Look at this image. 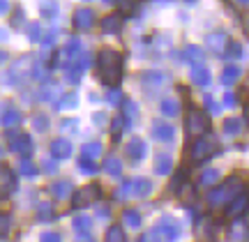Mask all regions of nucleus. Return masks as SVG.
Segmentation results:
<instances>
[{
  "instance_id": "nucleus-1",
  "label": "nucleus",
  "mask_w": 249,
  "mask_h": 242,
  "mask_svg": "<svg viewBox=\"0 0 249 242\" xmlns=\"http://www.w3.org/2000/svg\"><path fill=\"white\" fill-rule=\"evenodd\" d=\"M97 79L104 86H118L123 79V55L116 49H102L97 55Z\"/></svg>"
},
{
  "instance_id": "nucleus-2",
  "label": "nucleus",
  "mask_w": 249,
  "mask_h": 242,
  "mask_svg": "<svg viewBox=\"0 0 249 242\" xmlns=\"http://www.w3.org/2000/svg\"><path fill=\"white\" fill-rule=\"evenodd\" d=\"M33 63H35L33 55H23V58L14 60V63L9 65L5 83H7V86H18L21 81H26L28 76H30V72H33Z\"/></svg>"
},
{
  "instance_id": "nucleus-3",
  "label": "nucleus",
  "mask_w": 249,
  "mask_h": 242,
  "mask_svg": "<svg viewBox=\"0 0 249 242\" xmlns=\"http://www.w3.org/2000/svg\"><path fill=\"white\" fill-rule=\"evenodd\" d=\"M5 141H7V148L12 153H18V155H30L33 153V141L26 132H17V129H7L5 132Z\"/></svg>"
},
{
  "instance_id": "nucleus-4",
  "label": "nucleus",
  "mask_w": 249,
  "mask_h": 242,
  "mask_svg": "<svg viewBox=\"0 0 249 242\" xmlns=\"http://www.w3.org/2000/svg\"><path fill=\"white\" fill-rule=\"evenodd\" d=\"M210 129V120L203 111H189L185 118V132L189 136H205V132Z\"/></svg>"
},
{
  "instance_id": "nucleus-5",
  "label": "nucleus",
  "mask_w": 249,
  "mask_h": 242,
  "mask_svg": "<svg viewBox=\"0 0 249 242\" xmlns=\"http://www.w3.org/2000/svg\"><path fill=\"white\" fill-rule=\"evenodd\" d=\"M99 198H102V187L99 185H86L71 196V203L76 207H88L92 203H97Z\"/></svg>"
},
{
  "instance_id": "nucleus-6",
  "label": "nucleus",
  "mask_w": 249,
  "mask_h": 242,
  "mask_svg": "<svg viewBox=\"0 0 249 242\" xmlns=\"http://www.w3.org/2000/svg\"><path fill=\"white\" fill-rule=\"evenodd\" d=\"M81 51H83V49H81V42H76V39L70 42V44H65L60 51H58V60H55V65H60V67L67 69V67H71V65L79 60Z\"/></svg>"
},
{
  "instance_id": "nucleus-7",
  "label": "nucleus",
  "mask_w": 249,
  "mask_h": 242,
  "mask_svg": "<svg viewBox=\"0 0 249 242\" xmlns=\"http://www.w3.org/2000/svg\"><path fill=\"white\" fill-rule=\"evenodd\" d=\"M17 189V175L9 166H0V198H7Z\"/></svg>"
},
{
  "instance_id": "nucleus-8",
  "label": "nucleus",
  "mask_w": 249,
  "mask_h": 242,
  "mask_svg": "<svg viewBox=\"0 0 249 242\" xmlns=\"http://www.w3.org/2000/svg\"><path fill=\"white\" fill-rule=\"evenodd\" d=\"M205 42H208V49H210V53H214V55H224L226 46H229V42H231V37L226 35L224 30H217V33H210Z\"/></svg>"
},
{
  "instance_id": "nucleus-9",
  "label": "nucleus",
  "mask_w": 249,
  "mask_h": 242,
  "mask_svg": "<svg viewBox=\"0 0 249 242\" xmlns=\"http://www.w3.org/2000/svg\"><path fill=\"white\" fill-rule=\"evenodd\" d=\"M213 150V138H208V136H198L194 143H192V150H189V157L194 161H201L205 159L208 155Z\"/></svg>"
},
{
  "instance_id": "nucleus-10",
  "label": "nucleus",
  "mask_w": 249,
  "mask_h": 242,
  "mask_svg": "<svg viewBox=\"0 0 249 242\" xmlns=\"http://www.w3.org/2000/svg\"><path fill=\"white\" fill-rule=\"evenodd\" d=\"M95 26V12L90 7H79L74 12V28L76 30H90Z\"/></svg>"
},
{
  "instance_id": "nucleus-11",
  "label": "nucleus",
  "mask_w": 249,
  "mask_h": 242,
  "mask_svg": "<svg viewBox=\"0 0 249 242\" xmlns=\"http://www.w3.org/2000/svg\"><path fill=\"white\" fill-rule=\"evenodd\" d=\"M152 136L161 141V143H171L173 138H176V129L169 125V122H164V120H155L152 122Z\"/></svg>"
},
{
  "instance_id": "nucleus-12",
  "label": "nucleus",
  "mask_w": 249,
  "mask_h": 242,
  "mask_svg": "<svg viewBox=\"0 0 249 242\" xmlns=\"http://www.w3.org/2000/svg\"><path fill=\"white\" fill-rule=\"evenodd\" d=\"M182 58H185L187 63L192 65V67H198V65H203L205 53H203V49H201V46L187 44L185 49H182Z\"/></svg>"
},
{
  "instance_id": "nucleus-13",
  "label": "nucleus",
  "mask_w": 249,
  "mask_h": 242,
  "mask_svg": "<svg viewBox=\"0 0 249 242\" xmlns=\"http://www.w3.org/2000/svg\"><path fill=\"white\" fill-rule=\"evenodd\" d=\"M152 166H155V173H157V175H169L171 171H173V157H171L169 153H157Z\"/></svg>"
},
{
  "instance_id": "nucleus-14",
  "label": "nucleus",
  "mask_w": 249,
  "mask_h": 242,
  "mask_svg": "<svg viewBox=\"0 0 249 242\" xmlns=\"http://www.w3.org/2000/svg\"><path fill=\"white\" fill-rule=\"evenodd\" d=\"M49 150H51V157H53V159H67L71 155V143L67 138H55V141H51Z\"/></svg>"
},
{
  "instance_id": "nucleus-15",
  "label": "nucleus",
  "mask_w": 249,
  "mask_h": 242,
  "mask_svg": "<svg viewBox=\"0 0 249 242\" xmlns=\"http://www.w3.org/2000/svg\"><path fill=\"white\" fill-rule=\"evenodd\" d=\"M222 194H224V201H229V198L238 196V194H242V178H238V175H231V178L224 182L222 187Z\"/></svg>"
},
{
  "instance_id": "nucleus-16",
  "label": "nucleus",
  "mask_w": 249,
  "mask_h": 242,
  "mask_svg": "<svg viewBox=\"0 0 249 242\" xmlns=\"http://www.w3.org/2000/svg\"><path fill=\"white\" fill-rule=\"evenodd\" d=\"M127 157L134 161H141L145 157V141L139 138V136H134L132 141L127 143Z\"/></svg>"
},
{
  "instance_id": "nucleus-17",
  "label": "nucleus",
  "mask_w": 249,
  "mask_h": 242,
  "mask_svg": "<svg viewBox=\"0 0 249 242\" xmlns=\"http://www.w3.org/2000/svg\"><path fill=\"white\" fill-rule=\"evenodd\" d=\"M247 206H249V196L247 194H238V196L231 201V206H229V210H226V215L238 217V215H242V212L247 210Z\"/></svg>"
},
{
  "instance_id": "nucleus-18",
  "label": "nucleus",
  "mask_w": 249,
  "mask_h": 242,
  "mask_svg": "<svg viewBox=\"0 0 249 242\" xmlns=\"http://www.w3.org/2000/svg\"><path fill=\"white\" fill-rule=\"evenodd\" d=\"M160 111H161V116H164V118H176V116H180V102L176 97L161 99Z\"/></svg>"
},
{
  "instance_id": "nucleus-19",
  "label": "nucleus",
  "mask_w": 249,
  "mask_h": 242,
  "mask_svg": "<svg viewBox=\"0 0 249 242\" xmlns=\"http://www.w3.org/2000/svg\"><path fill=\"white\" fill-rule=\"evenodd\" d=\"M189 79L194 86H208L210 83V69L205 67V65H198V67H192V74H189Z\"/></svg>"
},
{
  "instance_id": "nucleus-20",
  "label": "nucleus",
  "mask_w": 249,
  "mask_h": 242,
  "mask_svg": "<svg viewBox=\"0 0 249 242\" xmlns=\"http://www.w3.org/2000/svg\"><path fill=\"white\" fill-rule=\"evenodd\" d=\"M150 191H152V182L148 178H134L132 180V194L134 196L143 198V196H148Z\"/></svg>"
},
{
  "instance_id": "nucleus-21",
  "label": "nucleus",
  "mask_w": 249,
  "mask_h": 242,
  "mask_svg": "<svg viewBox=\"0 0 249 242\" xmlns=\"http://www.w3.org/2000/svg\"><path fill=\"white\" fill-rule=\"evenodd\" d=\"M120 116H123L124 125L129 127L134 122V118L139 116V104H136L134 99H124L123 102V113H120Z\"/></svg>"
},
{
  "instance_id": "nucleus-22",
  "label": "nucleus",
  "mask_w": 249,
  "mask_h": 242,
  "mask_svg": "<svg viewBox=\"0 0 249 242\" xmlns=\"http://www.w3.org/2000/svg\"><path fill=\"white\" fill-rule=\"evenodd\" d=\"M99 155H102V143H97V141H90V143L81 145V159L97 161Z\"/></svg>"
},
{
  "instance_id": "nucleus-23",
  "label": "nucleus",
  "mask_w": 249,
  "mask_h": 242,
  "mask_svg": "<svg viewBox=\"0 0 249 242\" xmlns=\"http://www.w3.org/2000/svg\"><path fill=\"white\" fill-rule=\"evenodd\" d=\"M123 26V18L118 17V14H108V17L102 18V33H107V35H113L118 33Z\"/></svg>"
},
{
  "instance_id": "nucleus-24",
  "label": "nucleus",
  "mask_w": 249,
  "mask_h": 242,
  "mask_svg": "<svg viewBox=\"0 0 249 242\" xmlns=\"http://www.w3.org/2000/svg\"><path fill=\"white\" fill-rule=\"evenodd\" d=\"M60 95H62V88L58 83H46L44 88L39 90V99L42 102H55Z\"/></svg>"
},
{
  "instance_id": "nucleus-25",
  "label": "nucleus",
  "mask_w": 249,
  "mask_h": 242,
  "mask_svg": "<svg viewBox=\"0 0 249 242\" xmlns=\"http://www.w3.org/2000/svg\"><path fill=\"white\" fill-rule=\"evenodd\" d=\"M102 169L107 171L108 175H120L123 173V161L118 159L116 155H108L107 159L102 161Z\"/></svg>"
},
{
  "instance_id": "nucleus-26",
  "label": "nucleus",
  "mask_w": 249,
  "mask_h": 242,
  "mask_svg": "<svg viewBox=\"0 0 249 242\" xmlns=\"http://www.w3.org/2000/svg\"><path fill=\"white\" fill-rule=\"evenodd\" d=\"M164 81H166V76H164L161 72H145L141 76V83L145 86V88H160Z\"/></svg>"
},
{
  "instance_id": "nucleus-27",
  "label": "nucleus",
  "mask_w": 249,
  "mask_h": 242,
  "mask_svg": "<svg viewBox=\"0 0 249 242\" xmlns=\"http://www.w3.org/2000/svg\"><path fill=\"white\" fill-rule=\"evenodd\" d=\"M240 74H242V69L238 67V65H229V67L222 72V83L224 86H233L235 81L240 79Z\"/></svg>"
},
{
  "instance_id": "nucleus-28",
  "label": "nucleus",
  "mask_w": 249,
  "mask_h": 242,
  "mask_svg": "<svg viewBox=\"0 0 249 242\" xmlns=\"http://www.w3.org/2000/svg\"><path fill=\"white\" fill-rule=\"evenodd\" d=\"M0 122L5 125V129H14V127L21 122V113L14 111V108H9V111H5V116L0 118Z\"/></svg>"
},
{
  "instance_id": "nucleus-29",
  "label": "nucleus",
  "mask_w": 249,
  "mask_h": 242,
  "mask_svg": "<svg viewBox=\"0 0 249 242\" xmlns=\"http://www.w3.org/2000/svg\"><path fill=\"white\" fill-rule=\"evenodd\" d=\"M39 12H42L44 18H55V14H58V0H42Z\"/></svg>"
},
{
  "instance_id": "nucleus-30",
  "label": "nucleus",
  "mask_w": 249,
  "mask_h": 242,
  "mask_svg": "<svg viewBox=\"0 0 249 242\" xmlns=\"http://www.w3.org/2000/svg\"><path fill=\"white\" fill-rule=\"evenodd\" d=\"M83 72H86V69H81L79 65H71V67H67V69H65L67 83H71V86H76V83H81V79H83Z\"/></svg>"
},
{
  "instance_id": "nucleus-31",
  "label": "nucleus",
  "mask_w": 249,
  "mask_h": 242,
  "mask_svg": "<svg viewBox=\"0 0 249 242\" xmlns=\"http://www.w3.org/2000/svg\"><path fill=\"white\" fill-rule=\"evenodd\" d=\"M224 129H226V134L238 136L242 132V120L240 118H229V120H224Z\"/></svg>"
},
{
  "instance_id": "nucleus-32",
  "label": "nucleus",
  "mask_w": 249,
  "mask_h": 242,
  "mask_svg": "<svg viewBox=\"0 0 249 242\" xmlns=\"http://www.w3.org/2000/svg\"><path fill=\"white\" fill-rule=\"evenodd\" d=\"M51 194H53L55 198H67L71 194V185L65 182V180H62V182H55L53 187H51Z\"/></svg>"
},
{
  "instance_id": "nucleus-33",
  "label": "nucleus",
  "mask_w": 249,
  "mask_h": 242,
  "mask_svg": "<svg viewBox=\"0 0 249 242\" xmlns=\"http://www.w3.org/2000/svg\"><path fill=\"white\" fill-rule=\"evenodd\" d=\"M123 222L129 226V228H139V226H141V217H139V212H136V210H124V212H123Z\"/></svg>"
},
{
  "instance_id": "nucleus-34",
  "label": "nucleus",
  "mask_w": 249,
  "mask_h": 242,
  "mask_svg": "<svg viewBox=\"0 0 249 242\" xmlns=\"http://www.w3.org/2000/svg\"><path fill=\"white\" fill-rule=\"evenodd\" d=\"M217 180H219V171H217V169H208V171H203V175H201V180H198V182H201V187H208V185L213 187Z\"/></svg>"
},
{
  "instance_id": "nucleus-35",
  "label": "nucleus",
  "mask_w": 249,
  "mask_h": 242,
  "mask_svg": "<svg viewBox=\"0 0 249 242\" xmlns=\"http://www.w3.org/2000/svg\"><path fill=\"white\" fill-rule=\"evenodd\" d=\"M224 55H226L229 60H238V58H242V44H240V42H229V46H226Z\"/></svg>"
},
{
  "instance_id": "nucleus-36",
  "label": "nucleus",
  "mask_w": 249,
  "mask_h": 242,
  "mask_svg": "<svg viewBox=\"0 0 249 242\" xmlns=\"http://www.w3.org/2000/svg\"><path fill=\"white\" fill-rule=\"evenodd\" d=\"M18 169H21V173L23 175H28V178H33V175H37V169H35V164L28 159V157H23V159L18 161Z\"/></svg>"
},
{
  "instance_id": "nucleus-37",
  "label": "nucleus",
  "mask_w": 249,
  "mask_h": 242,
  "mask_svg": "<svg viewBox=\"0 0 249 242\" xmlns=\"http://www.w3.org/2000/svg\"><path fill=\"white\" fill-rule=\"evenodd\" d=\"M107 242H124V233L120 226H111L107 231Z\"/></svg>"
},
{
  "instance_id": "nucleus-38",
  "label": "nucleus",
  "mask_w": 249,
  "mask_h": 242,
  "mask_svg": "<svg viewBox=\"0 0 249 242\" xmlns=\"http://www.w3.org/2000/svg\"><path fill=\"white\" fill-rule=\"evenodd\" d=\"M33 129H35V132H46V129H49V118H46L44 113L35 116L33 118Z\"/></svg>"
},
{
  "instance_id": "nucleus-39",
  "label": "nucleus",
  "mask_w": 249,
  "mask_h": 242,
  "mask_svg": "<svg viewBox=\"0 0 249 242\" xmlns=\"http://www.w3.org/2000/svg\"><path fill=\"white\" fill-rule=\"evenodd\" d=\"M79 171L81 173H88V175H92V173H97V164L90 159H79Z\"/></svg>"
},
{
  "instance_id": "nucleus-40",
  "label": "nucleus",
  "mask_w": 249,
  "mask_h": 242,
  "mask_svg": "<svg viewBox=\"0 0 249 242\" xmlns=\"http://www.w3.org/2000/svg\"><path fill=\"white\" fill-rule=\"evenodd\" d=\"M203 104H205V108H208L213 116L222 113V106H219V104H217V102L213 99V95H203Z\"/></svg>"
},
{
  "instance_id": "nucleus-41",
  "label": "nucleus",
  "mask_w": 249,
  "mask_h": 242,
  "mask_svg": "<svg viewBox=\"0 0 249 242\" xmlns=\"http://www.w3.org/2000/svg\"><path fill=\"white\" fill-rule=\"evenodd\" d=\"M107 102L108 104H111V106H123V92H120V90H108V97H107Z\"/></svg>"
},
{
  "instance_id": "nucleus-42",
  "label": "nucleus",
  "mask_w": 249,
  "mask_h": 242,
  "mask_svg": "<svg viewBox=\"0 0 249 242\" xmlns=\"http://www.w3.org/2000/svg\"><path fill=\"white\" fill-rule=\"evenodd\" d=\"M71 106H76V95H74V92H70L67 97H62L55 102V108H71Z\"/></svg>"
},
{
  "instance_id": "nucleus-43",
  "label": "nucleus",
  "mask_w": 249,
  "mask_h": 242,
  "mask_svg": "<svg viewBox=\"0 0 249 242\" xmlns=\"http://www.w3.org/2000/svg\"><path fill=\"white\" fill-rule=\"evenodd\" d=\"M30 76H35L37 81H46V69L42 67V63H33V72H30Z\"/></svg>"
},
{
  "instance_id": "nucleus-44",
  "label": "nucleus",
  "mask_w": 249,
  "mask_h": 242,
  "mask_svg": "<svg viewBox=\"0 0 249 242\" xmlns=\"http://www.w3.org/2000/svg\"><path fill=\"white\" fill-rule=\"evenodd\" d=\"M28 35H30V42H39V39H42V28H39V23H30V26H28Z\"/></svg>"
},
{
  "instance_id": "nucleus-45",
  "label": "nucleus",
  "mask_w": 249,
  "mask_h": 242,
  "mask_svg": "<svg viewBox=\"0 0 249 242\" xmlns=\"http://www.w3.org/2000/svg\"><path fill=\"white\" fill-rule=\"evenodd\" d=\"M118 7H120V12L123 14H132L134 7H136V0H116Z\"/></svg>"
},
{
  "instance_id": "nucleus-46",
  "label": "nucleus",
  "mask_w": 249,
  "mask_h": 242,
  "mask_svg": "<svg viewBox=\"0 0 249 242\" xmlns=\"http://www.w3.org/2000/svg\"><path fill=\"white\" fill-rule=\"evenodd\" d=\"M123 127H124V120H123V116H118L113 120V141H118L123 136Z\"/></svg>"
},
{
  "instance_id": "nucleus-47",
  "label": "nucleus",
  "mask_w": 249,
  "mask_h": 242,
  "mask_svg": "<svg viewBox=\"0 0 249 242\" xmlns=\"http://www.w3.org/2000/svg\"><path fill=\"white\" fill-rule=\"evenodd\" d=\"M42 169H44V173H55L58 171V159H53V157L42 159Z\"/></svg>"
},
{
  "instance_id": "nucleus-48",
  "label": "nucleus",
  "mask_w": 249,
  "mask_h": 242,
  "mask_svg": "<svg viewBox=\"0 0 249 242\" xmlns=\"http://www.w3.org/2000/svg\"><path fill=\"white\" fill-rule=\"evenodd\" d=\"M74 228L86 233V231L90 228V219H88V217H76V219H74Z\"/></svg>"
},
{
  "instance_id": "nucleus-49",
  "label": "nucleus",
  "mask_w": 249,
  "mask_h": 242,
  "mask_svg": "<svg viewBox=\"0 0 249 242\" xmlns=\"http://www.w3.org/2000/svg\"><path fill=\"white\" fill-rule=\"evenodd\" d=\"M9 233V215L0 212V238H5Z\"/></svg>"
},
{
  "instance_id": "nucleus-50",
  "label": "nucleus",
  "mask_w": 249,
  "mask_h": 242,
  "mask_svg": "<svg viewBox=\"0 0 249 242\" xmlns=\"http://www.w3.org/2000/svg\"><path fill=\"white\" fill-rule=\"evenodd\" d=\"M76 127H79V120H74V118H71V120H62V122H60V132H74Z\"/></svg>"
},
{
  "instance_id": "nucleus-51",
  "label": "nucleus",
  "mask_w": 249,
  "mask_h": 242,
  "mask_svg": "<svg viewBox=\"0 0 249 242\" xmlns=\"http://www.w3.org/2000/svg\"><path fill=\"white\" fill-rule=\"evenodd\" d=\"M224 104H226L229 108H233L235 104H238V102H235V95H233V92H226V95H224Z\"/></svg>"
},
{
  "instance_id": "nucleus-52",
  "label": "nucleus",
  "mask_w": 249,
  "mask_h": 242,
  "mask_svg": "<svg viewBox=\"0 0 249 242\" xmlns=\"http://www.w3.org/2000/svg\"><path fill=\"white\" fill-rule=\"evenodd\" d=\"M42 242H60V235L58 233H44L42 235Z\"/></svg>"
},
{
  "instance_id": "nucleus-53",
  "label": "nucleus",
  "mask_w": 249,
  "mask_h": 242,
  "mask_svg": "<svg viewBox=\"0 0 249 242\" xmlns=\"http://www.w3.org/2000/svg\"><path fill=\"white\" fill-rule=\"evenodd\" d=\"M39 217H46V219L51 217V207H49V203H44V206L39 207Z\"/></svg>"
},
{
  "instance_id": "nucleus-54",
  "label": "nucleus",
  "mask_w": 249,
  "mask_h": 242,
  "mask_svg": "<svg viewBox=\"0 0 249 242\" xmlns=\"http://www.w3.org/2000/svg\"><path fill=\"white\" fill-rule=\"evenodd\" d=\"M231 235H233V238H235V240H238V238H240V235H242V226H240V222H238V224H233V231H231Z\"/></svg>"
},
{
  "instance_id": "nucleus-55",
  "label": "nucleus",
  "mask_w": 249,
  "mask_h": 242,
  "mask_svg": "<svg viewBox=\"0 0 249 242\" xmlns=\"http://www.w3.org/2000/svg\"><path fill=\"white\" fill-rule=\"evenodd\" d=\"M92 120H95V125H104V122H107V116H104V113H95Z\"/></svg>"
},
{
  "instance_id": "nucleus-56",
  "label": "nucleus",
  "mask_w": 249,
  "mask_h": 242,
  "mask_svg": "<svg viewBox=\"0 0 249 242\" xmlns=\"http://www.w3.org/2000/svg\"><path fill=\"white\" fill-rule=\"evenodd\" d=\"M9 9V0H0V14H5Z\"/></svg>"
},
{
  "instance_id": "nucleus-57",
  "label": "nucleus",
  "mask_w": 249,
  "mask_h": 242,
  "mask_svg": "<svg viewBox=\"0 0 249 242\" xmlns=\"http://www.w3.org/2000/svg\"><path fill=\"white\" fill-rule=\"evenodd\" d=\"M7 37H9V33H7V30H5V28H0V42H5Z\"/></svg>"
},
{
  "instance_id": "nucleus-58",
  "label": "nucleus",
  "mask_w": 249,
  "mask_h": 242,
  "mask_svg": "<svg viewBox=\"0 0 249 242\" xmlns=\"http://www.w3.org/2000/svg\"><path fill=\"white\" fill-rule=\"evenodd\" d=\"M245 120H247V127H249V102L245 104Z\"/></svg>"
},
{
  "instance_id": "nucleus-59",
  "label": "nucleus",
  "mask_w": 249,
  "mask_h": 242,
  "mask_svg": "<svg viewBox=\"0 0 249 242\" xmlns=\"http://www.w3.org/2000/svg\"><path fill=\"white\" fill-rule=\"evenodd\" d=\"M235 2H238L240 7H249V0H235Z\"/></svg>"
},
{
  "instance_id": "nucleus-60",
  "label": "nucleus",
  "mask_w": 249,
  "mask_h": 242,
  "mask_svg": "<svg viewBox=\"0 0 249 242\" xmlns=\"http://www.w3.org/2000/svg\"><path fill=\"white\" fill-rule=\"evenodd\" d=\"M196 2H198V0H185V5H189V7H194Z\"/></svg>"
},
{
  "instance_id": "nucleus-61",
  "label": "nucleus",
  "mask_w": 249,
  "mask_h": 242,
  "mask_svg": "<svg viewBox=\"0 0 249 242\" xmlns=\"http://www.w3.org/2000/svg\"><path fill=\"white\" fill-rule=\"evenodd\" d=\"M5 58H7V53H2V51H0V63H2Z\"/></svg>"
},
{
  "instance_id": "nucleus-62",
  "label": "nucleus",
  "mask_w": 249,
  "mask_h": 242,
  "mask_svg": "<svg viewBox=\"0 0 249 242\" xmlns=\"http://www.w3.org/2000/svg\"><path fill=\"white\" fill-rule=\"evenodd\" d=\"M104 2H108V5H111V2H116V0H104Z\"/></svg>"
},
{
  "instance_id": "nucleus-63",
  "label": "nucleus",
  "mask_w": 249,
  "mask_h": 242,
  "mask_svg": "<svg viewBox=\"0 0 249 242\" xmlns=\"http://www.w3.org/2000/svg\"><path fill=\"white\" fill-rule=\"evenodd\" d=\"M247 35H249V21H247Z\"/></svg>"
},
{
  "instance_id": "nucleus-64",
  "label": "nucleus",
  "mask_w": 249,
  "mask_h": 242,
  "mask_svg": "<svg viewBox=\"0 0 249 242\" xmlns=\"http://www.w3.org/2000/svg\"><path fill=\"white\" fill-rule=\"evenodd\" d=\"M0 157H2V148H0Z\"/></svg>"
}]
</instances>
